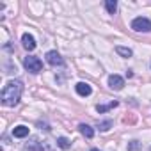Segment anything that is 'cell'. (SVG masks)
Returning a JSON list of instances; mask_svg holds the SVG:
<instances>
[{
    "mask_svg": "<svg viewBox=\"0 0 151 151\" xmlns=\"http://www.w3.org/2000/svg\"><path fill=\"white\" fill-rule=\"evenodd\" d=\"M22 93H23V84L20 80H9L2 89V94H0L2 105H6V107L18 105V101L22 98Z\"/></svg>",
    "mask_w": 151,
    "mask_h": 151,
    "instance_id": "6da1fadb",
    "label": "cell"
},
{
    "mask_svg": "<svg viewBox=\"0 0 151 151\" xmlns=\"http://www.w3.org/2000/svg\"><path fill=\"white\" fill-rule=\"evenodd\" d=\"M23 66H25L27 71H30V73H39V71L43 69L41 59H39V57H34V55H27V57L23 59Z\"/></svg>",
    "mask_w": 151,
    "mask_h": 151,
    "instance_id": "7a4b0ae2",
    "label": "cell"
},
{
    "mask_svg": "<svg viewBox=\"0 0 151 151\" xmlns=\"http://www.w3.org/2000/svg\"><path fill=\"white\" fill-rule=\"evenodd\" d=\"M25 151H53V149H52L45 140H41V139H37V137H32L30 142L25 144Z\"/></svg>",
    "mask_w": 151,
    "mask_h": 151,
    "instance_id": "3957f363",
    "label": "cell"
},
{
    "mask_svg": "<svg viewBox=\"0 0 151 151\" xmlns=\"http://www.w3.org/2000/svg\"><path fill=\"white\" fill-rule=\"evenodd\" d=\"M132 29H133L135 32H151V22H149L147 18L139 16V18H135V20L132 22Z\"/></svg>",
    "mask_w": 151,
    "mask_h": 151,
    "instance_id": "277c9868",
    "label": "cell"
},
{
    "mask_svg": "<svg viewBox=\"0 0 151 151\" xmlns=\"http://www.w3.org/2000/svg\"><path fill=\"white\" fill-rule=\"evenodd\" d=\"M46 62H48L50 66H53V68H57V66H64V59L60 57V53H59L57 50H50V52H46Z\"/></svg>",
    "mask_w": 151,
    "mask_h": 151,
    "instance_id": "5b68a950",
    "label": "cell"
},
{
    "mask_svg": "<svg viewBox=\"0 0 151 151\" xmlns=\"http://www.w3.org/2000/svg\"><path fill=\"white\" fill-rule=\"evenodd\" d=\"M109 86L114 91H121L124 87V78L119 77V75H110V77H109Z\"/></svg>",
    "mask_w": 151,
    "mask_h": 151,
    "instance_id": "8992f818",
    "label": "cell"
},
{
    "mask_svg": "<svg viewBox=\"0 0 151 151\" xmlns=\"http://www.w3.org/2000/svg\"><path fill=\"white\" fill-rule=\"evenodd\" d=\"M22 45H23V48L29 50V52H32V50L37 46L34 36H30V34H23V36H22Z\"/></svg>",
    "mask_w": 151,
    "mask_h": 151,
    "instance_id": "52a82bcc",
    "label": "cell"
},
{
    "mask_svg": "<svg viewBox=\"0 0 151 151\" xmlns=\"http://www.w3.org/2000/svg\"><path fill=\"white\" fill-rule=\"evenodd\" d=\"M75 89H77L78 96H89V94L93 93L91 86H89V84H86V82H78L77 86H75Z\"/></svg>",
    "mask_w": 151,
    "mask_h": 151,
    "instance_id": "ba28073f",
    "label": "cell"
},
{
    "mask_svg": "<svg viewBox=\"0 0 151 151\" xmlns=\"http://www.w3.org/2000/svg\"><path fill=\"white\" fill-rule=\"evenodd\" d=\"M13 135H14L16 139H23V137H27V135H29V126H25V124L14 126V128H13Z\"/></svg>",
    "mask_w": 151,
    "mask_h": 151,
    "instance_id": "9c48e42d",
    "label": "cell"
},
{
    "mask_svg": "<svg viewBox=\"0 0 151 151\" xmlns=\"http://www.w3.org/2000/svg\"><path fill=\"white\" fill-rule=\"evenodd\" d=\"M78 130H80V133H82L86 139H93V137H94V130H93L89 124H84V123H82V124L78 126Z\"/></svg>",
    "mask_w": 151,
    "mask_h": 151,
    "instance_id": "30bf717a",
    "label": "cell"
},
{
    "mask_svg": "<svg viewBox=\"0 0 151 151\" xmlns=\"http://www.w3.org/2000/svg\"><path fill=\"white\" fill-rule=\"evenodd\" d=\"M116 53L121 55V57H124V59H128V57L133 55V52L130 48H126V46H116Z\"/></svg>",
    "mask_w": 151,
    "mask_h": 151,
    "instance_id": "8fae6325",
    "label": "cell"
},
{
    "mask_svg": "<svg viewBox=\"0 0 151 151\" xmlns=\"http://www.w3.org/2000/svg\"><path fill=\"white\" fill-rule=\"evenodd\" d=\"M105 9H107L109 14H116V11H117V2H116V0H107V2H105Z\"/></svg>",
    "mask_w": 151,
    "mask_h": 151,
    "instance_id": "7c38bea8",
    "label": "cell"
},
{
    "mask_svg": "<svg viewBox=\"0 0 151 151\" xmlns=\"http://www.w3.org/2000/svg\"><path fill=\"white\" fill-rule=\"evenodd\" d=\"M114 107H117V101H110V103H107V105H98L96 110H98L100 114H103V112H107V110H110V109H114Z\"/></svg>",
    "mask_w": 151,
    "mask_h": 151,
    "instance_id": "4fadbf2b",
    "label": "cell"
},
{
    "mask_svg": "<svg viewBox=\"0 0 151 151\" xmlns=\"http://www.w3.org/2000/svg\"><path fill=\"white\" fill-rule=\"evenodd\" d=\"M57 146H59L60 149H69V147H71V142H69V139H66V137H59V139H57Z\"/></svg>",
    "mask_w": 151,
    "mask_h": 151,
    "instance_id": "5bb4252c",
    "label": "cell"
},
{
    "mask_svg": "<svg viewBox=\"0 0 151 151\" xmlns=\"http://www.w3.org/2000/svg\"><path fill=\"white\" fill-rule=\"evenodd\" d=\"M110 126H112V121H110V119L98 123V130H101V132H107V130H110Z\"/></svg>",
    "mask_w": 151,
    "mask_h": 151,
    "instance_id": "9a60e30c",
    "label": "cell"
},
{
    "mask_svg": "<svg viewBox=\"0 0 151 151\" xmlns=\"http://www.w3.org/2000/svg\"><path fill=\"white\" fill-rule=\"evenodd\" d=\"M128 151H140V142H139V140L128 142Z\"/></svg>",
    "mask_w": 151,
    "mask_h": 151,
    "instance_id": "2e32d148",
    "label": "cell"
},
{
    "mask_svg": "<svg viewBox=\"0 0 151 151\" xmlns=\"http://www.w3.org/2000/svg\"><path fill=\"white\" fill-rule=\"evenodd\" d=\"M91 151H100V149H96V147H94V149H91Z\"/></svg>",
    "mask_w": 151,
    "mask_h": 151,
    "instance_id": "e0dca14e",
    "label": "cell"
}]
</instances>
